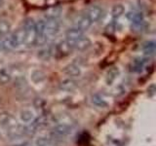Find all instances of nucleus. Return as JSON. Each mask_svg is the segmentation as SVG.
I'll list each match as a JSON object with an SVG mask.
<instances>
[{"instance_id":"1","label":"nucleus","mask_w":156,"mask_h":146,"mask_svg":"<svg viewBox=\"0 0 156 146\" xmlns=\"http://www.w3.org/2000/svg\"><path fill=\"white\" fill-rule=\"evenodd\" d=\"M26 40V30L22 26L9 35L5 40H2L3 50H14L24 44Z\"/></svg>"},{"instance_id":"2","label":"nucleus","mask_w":156,"mask_h":146,"mask_svg":"<svg viewBox=\"0 0 156 146\" xmlns=\"http://www.w3.org/2000/svg\"><path fill=\"white\" fill-rule=\"evenodd\" d=\"M23 27L26 30V40H24V45L27 46H34L35 45V40L37 36V31L35 27V22L33 19L27 18L24 19Z\"/></svg>"},{"instance_id":"3","label":"nucleus","mask_w":156,"mask_h":146,"mask_svg":"<svg viewBox=\"0 0 156 146\" xmlns=\"http://www.w3.org/2000/svg\"><path fill=\"white\" fill-rule=\"evenodd\" d=\"M72 127L67 123H60L54 126L52 129V135L53 137L57 138H63L66 137L69 134H72Z\"/></svg>"},{"instance_id":"4","label":"nucleus","mask_w":156,"mask_h":146,"mask_svg":"<svg viewBox=\"0 0 156 146\" xmlns=\"http://www.w3.org/2000/svg\"><path fill=\"white\" fill-rule=\"evenodd\" d=\"M73 51L70 44L66 40H63L58 42L57 45L54 47V56H57L58 57H65L69 56L71 52Z\"/></svg>"},{"instance_id":"5","label":"nucleus","mask_w":156,"mask_h":146,"mask_svg":"<svg viewBox=\"0 0 156 146\" xmlns=\"http://www.w3.org/2000/svg\"><path fill=\"white\" fill-rule=\"evenodd\" d=\"M84 15L93 23L99 22L101 19H102V17H104V15H105V11L101 7L97 6V5H93V6H90L86 10Z\"/></svg>"},{"instance_id":"6","label":"nucleus","mask_w":156,"mask_h":146,"mask_svg":"<svg viewBox=\"0 0 156 146\" xmlns=\"http://www.w3.org/2000/svg\"><path fill=\"white\" fill-rule=\"evenodd\" d=\"M60 31V23L55 19H45V35L47 38L55 37Z\"/></svg>"},{"instance_id":"7","label":"nucleus","mask_w":156,"mask_h":146,"mask_svg":"<svg viewBox=\"0 0 156 146\" xmlns=\"http://www.w3.org/2000/svg\"><path fill=\"white\" fill-rule=\"evenodd\" d=\"M17 125H18V122L16 118H15L13 114H11L10 112L3 111L0 113V126H1L2 128L9 130Z\"/></svg>"},{"instance_id":"8","label":"nucleus","mask_w":156,"mask_h":146,"mask_svg":"<svg viewBox=\"0 0 156 146\" xmlns=\"http://www.w3.org/2000/svg\"><path fill=\"white\" fill-rule=\"evenodd\" d=\"M68 43H69V42H68ZM69 44H70V46L72 47L73 50H77V51H79V52H83V51L88 50V49L91 47L92 42H91V40L88 37L82 36L81 38L77 39L76 41L71 42Z\"/></svg>"},{"instance_id":"9","label":"nucleus","mask_w":156,"mask_h":146,"mask_svg":"<svg viewBox=\"0 0 156 146\" xmlns=\"http://www.w3.org/2000/svg\"><path fill=\"white\" fill-rule=\"evenodd\" d=\"M92 26V23L89 19H88L85 15H80L77 16L74 19H73V26L80 29L83 32L88 30Z\"/></svg>"},{"instance_id":"10","label":"nucleus","mask_w":156,"mask_h":146,"mask_svg":"<svg viewBox=\"0 0 156 146\" xmlns=\"http://www.w3.org/2000/svg\"><path fill=\"white\" fill-rule=\"evenodd\" d=\"M82 36H84V32L74 26L71 28H68L66 32V40L69 43L76 41L77 39L81 38Z\"/></svg>"},{"instance_id":"11","label":"nucleus","mask_w":156,"mask_h":146,"mask_svg":"<svg viewBox=\"0 0 156 146\" xmlns=\"http://www.w3.org/2000/svg\"><path fill=\"white\" fill-rule=\"evenodd\" d=\"M127 17H128V19L132 22L133 26L136 27H140L144 22V15L140 12H131L128 14V16Z\"/></svg>"},{"instance_id":"12","label":"nucleus","mask_w":156,"mask_h":146,"mask_svg":"<svg viewBox=\"0 0 156 146\" xmlns=\"http://www.w3.org/2000/svg\"><path fill=\"white\" fill-rule=\"evenodd\" d=\"M63 72L69 77V78H75L81 75V69L78 64H75V63H70L65 67L63 69Z\"/></svg>"},{"instance_id":"13","label":"nucleus","mask_w":156,"mask_h":146,"mask_svg":"<svg viewBox=\"0 0 156 146\" xmlns=\"http://www.w3.org/2000/svg\"><path fill=\"white\" fill-rule=\"evenodd\" d=\"M38 57L42 61H50L51 57L54 56V47L52 46H48V47H44L38 51L37 54Z\"/></svg>"},{"instance_id":"14","label":"nucleus","mask_w":156,"mask_h":146,"mask_svg":"<svg viewBox=\"0 0 156 146\" xmlns=\"http://www.w3.org/2000/svg\"><path fill=\"white\" fill-rule=\"evenodd\" d=\"M20 119H21V121L23 122V123L30 124L31 122L35 119V116H34V113L30 109L24 108L20 112Z\"/></svg>"},{"instance_id":"15","label":"nucleus","mask_w":156,"mask_h":146,"mask_svg":"<svg viewBox=\"0 0 156 146\" xmlns=\"http://www.w3.org/2000/svg\"><path fill=\"white\" fill-rule=\"evenodd\" d=\"M91 101L93 104L97 107H99V108H107V107H108V102H107L104 99V96H101L100 94L93 95L91 97Z\"/></svg>"},{"instance_id":"16","label":"nucleus","mask_w":156,"mask_h":146,"mask_svg":"<svg viewBox=\"0 0 156 146\" xmlns=\"http://www.w3.org/2000/svg\"><path fill=\"white\" fill-rule=\"evenodd\" d=\"M60 87L63 91H73L77 87V82L74 80V78L68 77L60 83Z\"/></svg>"},{"instance_id":"17","label":"nucleus","mask_w":156,"mask_h":146,"mask_svg":"<svg viewBox=\"0 0 156 146\" xmlns=\"http://www.w3.org/2000/svg\"><path fill=\"white\" fill-rule=\"evenodd\" d=\"M124 6L122 4H115L111 9V16L113 18V19H119L122 15L124 14Z\"/></svg>"},{"instance_id":"18","label":"nucleus","mask_w":156,"mask_h":146,"mask_svg":"<svg viewBox=\"0 0 156 146\" xmlns=\"http://www.w3.org/2000/svg\"><path fill=\"white\" fill-rule=\"evenodd\" d=\"M11 80H12V75L8 69L3 68V69L0 70V83L2 85L8 84V83L11 82Z\"/></svg>"},{"instance_id":"19","label":"nucleus","mask_w":156,"mask_h":146,"mask_svg":"<svg viewBox=\"0 0 156 146\" xmlns=\"http://www.w3.org/2000/svg\"><path fill=\"white\" fill-rule=\"evenodd\" d=\"M11 24L6 19H0V37H3L10 32Z\"/></svg>"},{"instance_id":"20","label":"nucleus","mask_w":156,"mask_h":146,"mask_svg":"<svg viewBox=\"0 0 156 146\" xmlns=\"http://www.w3.org/2000/svg\"><path fill=\"white\" fill-rule=\"evenodd\" d=\"M61 11H62L61 8H58V7L50 8L45 13V18L46 19H57V18L61 15Z\"/></svg>"},{"instance_id":"21","label":"nucleus","mask_w":156,"mask_h":146,"mask_svg":"<svg viewBox=\"0 0 156 146\" xmlns=\"http://www.w3.org/2000/svg\"><path fill=\"white\" fill-rule=\"evenodd\" d=\"M143 50L144 52V54L148 56L153 55L155 53V42L154 41H147L144 44Z\"/></svg>"},{"instance_id":"22","label":"nucleus","mask_w":156,"mask_h":146,"mask_svg":"<svg viewBox=\"0 0 156 146\" xmlns=\"http://www.w3.org/2000/svg\"><path fill=\"white\" fill-rule=\"evenodd\" d=\"M117 74H118V69H117V67H112L108 71V73H107V77H106V81L108 83V85L115 80Z\"/></svg>"},{"instance_id":"23","label":"nucleus","mask_w":156,"mask_h":146,"mask_svg":"<svg viewBox=\"0 0 156 146\" xmlns=\"http://www.w3.org/2000/svg\"><path fill=\"white\" fill-rule=\"evenodd\" d=\"M52 143V138L50 137H46V136H41L36 139L35 144L37 146H49Z\"/></svg>"},{"instance_id":"24","label":"nucleus","mask_w":156,"mask_h":146,"mask_svg":"<svg viewBox=\"0 0 156 146\" xmlns=\"http://www.w3.org/2000/svg\"><path fill=\"white\" fill-rule=\"evenodd\" d=\"M32 78H33V80L35 82H38V81L40 82V81L45 79V74H44L42 71L36 70V71H34L32 73Z\"/></svg>"},{"instance_id":"25","label":"nucleus","mask_w":156,"mask_h":146,"mask_svg":"<svg viewBox=\"0 0 156 146\" xmlns=\"http://www.w3.org/2000/svg\"><path fill=\"white\" fill-rule=\"evenodd\" d=\"M12 146H29V143L27 141H21V142H18L16 144H14Z\"/></svg>"},{"instance_id":"26","label":"nucleus","mask_w":156,"mask_h":146,"mask_svg":"<svg viewBox=\"0 0 156 146\" xmlns=\"http://www.w3.org/2000/svg\"><path fill=\"white\" fill-rule=\"evenodd\" d=\"M3 5H4V0H0V9L3 7Z\"/></svg>"},{"instance_id":"27","label":"nucleus","mask_w":156,"mask_h":146,"mask_svg":"<svg viewBox=\"0 0 156 146\" xmlns=\"http://www.w3.org/2000/svg\"><path fill=\"white\" fill-rule=\"evenodd\" d=\"M3 50V43H2V40H0V51Z\"/></svg>"}]
</instances>
